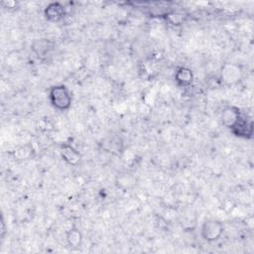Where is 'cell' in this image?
Instances as JSON below:
<instances>
[{"mask_svg":"<svg viewBox=\"0 0 254 254\" xmlns=\"http://www.w3.org/2000/svg\"><path fill=\"white\" fill-rule=\"evenodd\" d=\"M2 5L5 6V8H15L17 3L15 1H4L2 2Z\"/></svg>","mask_w":254,"mask_h":254,"instance_id":"obj_12","label":"cell"},{"mask_svg":"<svg viewBox=\"0 0 254 254\" xmlns=\"http://www.w3.org/2000/svg\"><path fill=\"white\" fill-rule=\"evenodd\" d=\"M224 232V225L217 219H206L200 227V236L206 242H215L220 239Z\"/></svg>","mask_w":254,"mask_h":254,"instance_id":"obj_2","label":"cell"},{"mask_svg":"<svg viewBox=\"0 0 254 254\" xmlns=\"http://www.w3.org/2000/svg\"><path fill=\"white\" fill-rule=\"evenodd\" d=\"M65 241L70 249H77L82 243V233L75 226L65 231Z\"/></svg>","mask_w":254,"mask_h":254,"instance_id":"obj_10","label":"cell"},{"mask_svg":"<svg viewBox=\"0 0 254 254\" xmlns=\"http://www.w3.org/2000/svg\"><path fill=\"white\" fill-rule=\"evenodd\" d=\"M64 16V7L60 2H51L44 9V17L49 22H59Z\"/></svg>","mask_w":254,"mask_h":254,"instance_id":"obj_8","label":"cell"},{"mask_svg":"<svg viewBox=\"0 0 254 254\" xmlns=\"http://www.w3.org/2000/svg\"><path fill=\"white\" fill-rule=\"evenodd\" d=\"M241 76V70L238 65L233 64H226L221 68V78L224 82L232 84L239 80Z\"/></svg>","mask_w":254,"mask_h":254,"instance_id":"obj_9","label":"cell"},{"mask_svg":"<svg viewBox=\"0 0 254 254\" xmlns=\"http://www.w3.org/2000/svg\"><path fill=\"white\" fill-rule=\"evenodd\" d=\"M51 105L59 111H66L72 103V93L64 84H55L49 89Z\"/></svg>","mask_w":254,"mask_h":254,"instance_id":"obj_1","label":"cell"},{"mask_svg":"<svg viewBox=\"0 0 254 254\" xmlns=\"http://www.w3.org/2000/svg\"><path fill=\"white\" fill-rule=\"evenodd\" d=\"M241 114H242V111L237 106H234V105L224 106L220 113V120L222 125L225 128L230 129L239 119Z\"/></svg>","mask_w":254,"mask_h":254,"instance_id":"obj_5","label":"cell"},{"mask_svg":"<svg viewBox=\"0 0 254 254\" xmlns=\"http://www.w3.org/2000/svg\"><path fill=\"white\" fill-rule=\"evenodd\" d=\"M174 78L179 87H190L194 80V74L191 68L182 65L176 69Z\"/></svg>","mask_w":254,"mask_h":254,"instance_id":"obj_7","label":"cell"},{"mask_svg":"<svg viewBox=\"0 0 254 254\" xmlns=\"http://www.w3.org/2000/svg\"><path fill=\"white\" fill-rule=\"evenodd\" d=\"M230 132L242 139H252L253 138V121L246 114L242 112L236 123L229 129Z\"/></svg>","mask_w":254,"mask_h":254,"instance_id":"obj_3","label":"cell"},{"mask_svg":"<svg viewBox=\"0 0 254 254\" xmlns=\"http://www.w3.org/2000/svg\"><path fill=\"white\" fill-rule=\"evenodd\" d=\"M54 49V43L49 39H35L31 44V50L40 60L46 59Z\"/></svg>","mask_w":254,"mask_h":254,"instance_id":"obj_6","label":"cell"},{"mask_svg":"<svg viewBox=\"0 0 254 254\" xmlns=\"http://www.w3.org/2000/svg\"><path fill=\"white\" fill-rule=\"evenodd\" d=\"M60 154L62 159L69 166L76 167L81 161L80 153L70 144L63 143L60 146Z\"/></svg>","mask_w":254,"mask_h":254,"instance_id":"obj_4","label":"cell"},{"mask_svg":"<svg viewBox=\"0 0 254 254\" xmlns=\"http://www.w3.org/2000/svg\"><path fill=\"white\" fill-rule=\"evenodd\" d=\"M34 154V150H33V146L30 144H26L23 146L18 147L17 149H15L12 152V156L13 159L17 162H24L29 160Z\"/></svg>","mask_w":254,"mask_h":254,"instance_id":"obj_11","label":"cell"}]
</instances>
